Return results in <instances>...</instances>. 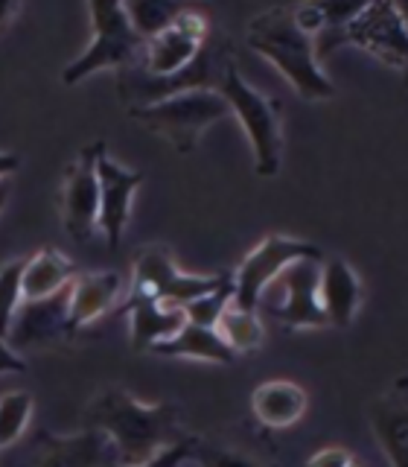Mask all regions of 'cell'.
I'll use <instances>...</instances> for the list:
<instances>
[{"instance_id":"20","label":"cell","mask_w":408,"mask_h":467,"mask_svg":"<svg viewBox=\"0 0 408 467\" xmlns=\"http://www.w3.org/2000/svg\"><path fill=\"white\" fill-rule=\"evenodd\" d=\"M152 354L158 357H175V359H201V362H219V365H230L237 359V354L225 345V339L219 336L216 327H199V325H187L169 336V339L158 342L152 348Z\"/></svg>"},{"instance_id":"17","label":"cell","mask_w":408,"mask_h":467,"mask_svg":"<svg viewBox=\"0 0 408 467\" xmlns=\"http://www.w3.org/2000/svg\"><path fill=\"white\" fill-rule=\"evenodd\" d=\"M123 275L120 272H94L73 277L70 284V316H67V336L91 321L111 313L123 296Z\"/></svg>"},{"instance_id":"7","label":"cell","mask_w":408,"mask_h":467,"mask_svg":"<svg viewBox=\"0 0 408 467\" xmlns=\"http://www.w3.org/2000/svg\"><path fill=\"white\" fill-rule=\"evenodd\" d=\"M233 281V275H184L164 245L143 248L135 260V275H131V292L138 296H149L155 301H164L169 306H184L196 301L208 292L222 289Z\"/></svg>"},{"instance_id":"14","label":"cell","mask_w":408,"mask_h":467,"mask_svg":"<svg viewBox=\"0 0 408 467\" xmlns=\"http://www.w3.org/2000/svg\"><path fill=\"white\" fill-rule=\"evenodd\" d=\"M67 316H70V286L47 298L24 301L9 327L6 342L15 350L56 342L58 336H67Z\"/></svg>"},{"instance_id":"22","label":"cell","mask_w":408,"mask_h":467,"mask_svg":"<svg viewBox=\"0 0 408 467\" xmlns=\"http://www.w3.org/2000/svg\"><path fill=\"white\" fill-rule=\"evenodd\" d=\"M216 330L233 354L257 350L262 339H266V330H262V321L257 318V310H242L237 304H228V310L219 318Z\"/></svg>"},{"instance_id":"6","label":"cell","mask_w":408,"mask_h":467,"mask_svg":"<svg viewBox=\"0 0 408 467\" xmlns=\"http://www.w3.org/2000/svg\"><path fill=\"white\" fill-rule=\"evenodd\" d=\"M135 120L164 138L181 155L193 152L204 129L225 120L230 114L225 97L219 91H184L169 99L152 102V106L135 109Z\"/></svg>"},{"instance_id":"4","label":"cell","mask_w":408,"mask_h":467,"mask_svg":"<svg viewBox=\"0 0 408 467\" xmlns=\"http://www.w3.org/2000/svg\"><path fill=\"white\" fill-rule=\"evenodd\" d=\"M359 44L364 53L376 56L379 62H385L397 70L408 67V24L397 4H362L344 24L324 26V33L315 38V58L321 62L330 56L339 44Z\"/></svg>"},{"instance_id":"28","label":"cell","mask_w":408,"mask_h":467,"mask_svg":"<svg viewBox=\"0 0 408 467\" xmlns=\"http://www.w3.org/2000/svg\"><path fill=\"white\" fill-rule=\"evenodd\" d=\"M196 441H199V438H184V441H178L175 447L164 450L158 459H152L149 464H140V467H181V464H184L189 456H193V447H196ZM106 467H120V464L108 462Z\"/></svg>"},{"instance_id":"9","label":"cell","mask_w":408,"mask_h":467,"mask_svg":"<svg viewBox=\"0 0 408 467\" xmlns=\"http://www.w3.org/2000/svg\"><path fill=\"white\" fill-rule=\"evenodd\" d=\"M210 38V21L199 9L184 6V12L175 18L164 33L143 41V53L138 67L149 77H175L184 67L196 62L204 41Z\"/></svg>"},{"instance_id":"24","label":"cell","mask_w":408,"mask_h":467,"mask_svg":"<svg viewBox=\"0 0 408 467\" xmlns=\"http://www.w3.org/2000/svg\"><path fill=\"white\" fill-rule=\"evenodd\" d=\"M33 418V394L9 391L0 398V450H9L21 441V435Z\"/></svg>"},{"instance_id":"26","label":"cell","mask_w":408,"mask_h":467,"mask_svg":"<svg viewBox=\"0 0 408 467\" xmlns=\"http://www.w3.org/2000/svg\"><path fill=\"white\" fill-rule=\"evenodd\" d=\"M233 301V281L222 289L216 292H208V296H201L196 301H189L184 306V316L189 325H199V327H216L222 313L228 310V304Z\"/></svg>"},{"instance_id":"23","label":"cell","mask_w":408,"mask_h":467,"mask_svg":"<svg viewBox=\"0 0 408 467\" xmlns=\"http://www.w3.org/2000/svg\"><path fill=\"white\" fill-rule=\"evenodd\" d=\"M123 6H126L131 26H135V33L143 41L164 33V29L184 12L181 4H167V0H138V4H123Z\"/></svg>"},{"instance_id":"11","label":"cell","mask_w":408,"mask_h":467,"mask_svg":"<svg viewBox=\"0 0 408 467\" xmlns=\"http://www.w3.org/2000/svg\"><path fill=\"white\" fill-rule=\"evenodd\" d=\"M97 179H99V219L97 228L102 231L108 248H117L123 240V231L131 219V199L143 184V172L123 167L106 152V143L97 155Z\"/></svg>"},{"instance_id":"35","label":"cell","mask_w":408,"mask_h":467,"mask_svg":"<svg viewBox=\"0 0 408 467\" xmlns=\"http://www.w3.org/2000/svg\"><path fill=\"white\" fill-rule=\"evenodd\" d=\"M403 85H405V88H408V67H405V70H403Z\"/></svg>"},{"instance_id":"32","label":"cell","mask_w":408,"mask_h":467,"mask_svg":"<svg viewBox=\"0 0 408 467\" xmlns=\"http://www.w3.org/2000/svg\"><path fill=\"white\" fill-rule=\"evenodd\" d=\"M15 12H18V4H12V0H0V33L6 29V24L12 21Z\"/></svg>"},{"instance_id":"5","label":"cell","mask_w":408,"mask_h":467,"mask_svg":"<svg viewBox=\"0 0 408 467\" xmlns=\"http://www.w3.org/2000/svg\"><path fill=\"white\" fill-rule=\"evenodd\" d=\"M87 12H91L94 38L85 47V53L79 58H73V62L62 70L65 85H79L82 79H87L91 73H97L102 67L126 70L140 62L143 38L135 33V26H131L123 4L94 0V4H87Z\"/></svg>"},{"instance_id":"34","label":"cell","mask_w":408,"mask_h":467,"mask_svg":"<svg viewBox=\"0 0 408 467\" xmlns=\"http://www.w3.org/2000/svg\"><path fill=\"white\" fill-rule=\"evenodd\" d=\"M397 9H400V15H403V21L408 24V4H397Z\"/></svg>"},{"instance_id":"1","label":"cell","mask_w":408,"mask_h":467,"mask_svg":"<svg viewBox=\"0 0 408 467\" xmlns=\"http://www.w3.org/2000/svg\"><path fill=\"white\" fill-rule=\"evenodd\" d=\"M87 430H99L111 444V462L140 467L184 441L178 409L169 403H140L123 389H108L87 406Z\"/></svg>"},{"instance_id":"30","label":"cell","mask_w":408,"mask_h":467,"mask_svg":"<svg viewBox=\"0 0 408 467\" xmlns=\"http://www.w3.org/2000/svg\"><path fill=\"white\" fill-rule=\"evenodd\" d=\"M24 371H26L24 357L0 336V374H24Z\"/></svg>"},{"instance_id":"2","label":"cell","mask_w":408,"mask_h":467,"mask_svg":"<svg viewBox=\"0 0 408 467\" xmlns=\"http://www.w3.org/2000/svg\"><path fill=\"white\" fill-rule=\"evenodd\" d=\"M245 41L254 53L283 73L301 99L321 102L335 97V85L315 58V38L295 24L291 6H274L251 18Z\"/></svg>"},{"instance_id":"36","label":"cell","mask_w":408,"mask_h":467,"mask_svg":"<svg viewBox=\"0 0 408 467\" xmlns=\"http://www.w3.org/2000/svg\"><path fill=\"white\" fill-rule=\"evenodd\" d=\"M347 467H364V464H359V462H356V459H353V462H350V464H347Z\"/></svg>"},{"instance_id":"16","label":"cell","mask_w":408,"mask_h":467,"mask_svg":"<svg viewBox=\"0 0 408 467\" xmlns=\"http://www.w3.org/2000/svg\"><path fill=\"white\" fill-rule=\"evenodd\" d=\"M362 281L356 269L342 257H324L318 275V298L330 327H347L362 306Z\"/></svg>"},{"instance_id":"8","label":"cell","mask_w":408,"mask_h":467,"mask_svg":"<svg viewBox=\"0 0 408 467\" xmlns=\"http://www.w3.org/2000/svg\"><path fill=\"white\" fill-rule=\"evenodd\" d=\"M295 260H324V252L315 243L286 237V234H269L251 254H248L237 275H233V301L242 310H257L269 286L289 269Z\"/></svg>"},{"instance_id":"15","label":"cell","mask_w":408,"mask_h":467,"mask_svg":"<svg viewBox=\"0 0 408 467\" xmlns=\"http://www.w3.org/2000/svg\"><path fill=\"white\" fill-rule=\"evenodd\" d=\"M371 430L391 467H408V374L371 403Z\"/></svg>"},{"instance_id":"3","label":"cell","mask_w":408,"mask_h":467,"mask_svg":"<svg viewBox=\"0 0 408 467\" xmlns=\"http://www.w3.org/2000/svg\"><path fill=\"white\" fill-rule=\"evenodd\" d=\"M216 91L225 97L230 114L240 117L245 135L251 140L257 172L266 175V179L280 172V158H283V106L280 102L257 91L254 85H248L233 58L225 65Z\"/></svg>"},{"instance_id":"33","label":"cell","mask_w":408,"mask_h":467,"mask_svg":"<svg viewBox=\"0 0 408 467\" xmlns=\"http://www.w3.org/2000/svg\"><path fill=\"white\" fill-rule=\"evenodd\" d=\"M9 193H12V182H9V179H0V211L6 208Z\"/></svg>"},{"instance_id":"25","label":"cell","mask_w":408,"mask_h":467,"mask_svg":"<svg viewBox=\"0 0 408 467\" xmlns=\"http://www.w3.org/2000/svg\"><path fill=\"white\" fill-rule=\"evenodd\" d=\"M24 257L0 266V336H9V327L24 304Z\"/></svg>"},{"instance_id":"18","label":"cell","mask_w":408,"mask_h":467,"mask_svg":"<svg viewBox=\"0 0 408 467\" xmlns=\"http://www.w3.org/2000/svg\"><path fill=\"white\" fill-rule=\"evenodd\" d=\"M128 330H131V345L152 350L158 342L169 339L187 325V316L181 306H169L164 301H155L149 296H128Z\"/></svg>"},{"instance_id":"27","label":"cell","mask_w":408,"mask_h":467,"mask_svg":"<svg viewBox=\"0 0 408 467\" xmlns=\"http://www.w3.org/2000/svg\"><path fill=\"white\" fill-rule=\"evenodd\" d=\"M201 467H257L251 459L240 456V452H230V450H219V447H210V444H201L196 441L193 447V456Z\"/></svg>"},{"instance_id":"31","label":"cell","mask_w":408,"mask_h":467,"mask_svg":"<svg viewBox=\"0 0 408 467\" xmlns=\"http://www.w3.org/2000/svg\"><path fill=\"white\" fill-rule=\"evenodd\" d=\"M21 158L12 152H0V179H9L12 172H18Z\"/></svg>"},{"instance_id":"19","label":"cell","mask_w":408,"mask_h":467,"mask_svg":"<svg viewBox=\"0 0 408 467\" xmlns=\"http://www.w3.org/2000/svg\"><path fill=\"white\" fill-rule=\"evenodd\" d=\"M251 409L262 427L286 430L306 412V391L289 379H271L254 389Z\"/></svg>"},{"instance_id":"29","label":"cell","mask_w":408,"mask_h":467,"mask_svg":"<svg viewBox=\"0 0 408 467\" xmlns=\"http://www.w3.org/2000/svg\"><path fill=\"white\" fill-rule=\"evenodd\" d=\"M350 462H353V456L344 447H324L315 452L306 467H347Z\"/></svg>"},{"instance_id":"21","label":"cell","mask_w":408,"mask_h":467,"mask_svg":"<svg viewBox=\"0 0 408 467\" xmlns=\"http://www.w3.org/2000/svg\"><path fill=\"white\" fill-rule=\"evenodd\" d=\"M76 266L56 248H41L24 263V301L47 298L73 284Z\"/></svg>"},{"instance_id":"12","label":"cell","mask_w":408,"mask_h":467,"mask_svg":"<svg viewBox=\"0 0 408 467\" xmlns=\"http://www.w3.org/2000/svg\"><path fill=\"white\" fill-rule=\"evenodd\" d=\"M102 140L85 146L76 164H70L62 187V223L73 240L87 243L99 219V179H97V155Z\"/></svg>"},{"instance_id":"10","label":"cell","mask_w":408,"mask_h":467,"mask_svg":"<svg viewBox=\"0 0 408 467\" xmlns=\"http://www.w3.org/2000/svg\"><path fill=\"white\" fill-rule=\"evenodd\" d=\"M318 275L321 260H295L274 284H280L283 298L280 306H266L274 321H280L286 330H315L330 327L324 306L318 298Z\"/></svg>"},{"instance_id":"13","label":"cell","mask_w":408,"mask_h":467,"mask_svg":"<svg viewBox=\"0 0 408 467\" xmlns=\"http://www.w3.org/2000/svg\"><path fill=\"white\" fill-rule=\"evenodd\" d=\"M108 462V438L99 430H82L76 435H36V441L24 450V459L9 467H106Z\"/></svg>"}]
</instances>
